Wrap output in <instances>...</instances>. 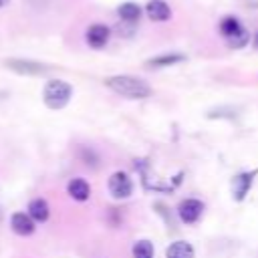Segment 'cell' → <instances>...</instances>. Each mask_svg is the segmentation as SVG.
Here are the masks:
<instances>
[{"label": "cell", "instance_id": "obj_1", "mask_svg": "<svg viewBox=\"0 0 258 258\" xmlns=\"http://www.w3.org/2000/svg\"><path fill=\"white\" fill-rule=\"evenodd\" d=\"M105 85L127 99H147L151 95V87L149 83H145L139 77H131V75H113L105 79Z\"/></svg>", "mask_w": 258, "mask_h": 258}, {"label": "cell", "instance_id": "obj_2", "mask_svg": "<svg viewBox=\"0 0 258 258\" xmlns=\"http://www.w3.org/2000/svg\"><path fill=\"white\" fill-rule=\"evenodd\" d=\"M73 97V87L62 79H50L42 89V101L48 109H62Z\"/></svg>", "mask_w": 258, "mask_h": 258}, {"label": "cell", "instance_id": "obj_3", "mask_svg": "<svg viewBox=\"0 0 258 258\" xmlns=\"http://www.w3.org/2000/svg\"><path fill=\"white\" fill-rule=\"evenodd\" d=\"M109 194L115 200H127L133 194V181L125 171H115L109 177Z\"/></svg>", "mask_w": 258, "mask_h": 258}, {"label": "cell", "instance_id": "obj_4", "mask_svg": "<svg viewBox=\"0 0 258 258\" xmlns=\"http://www.w3.org/2000/svg\"><path fill=\"white\" fill-rule=\"evenodd\" d=\"M256 175H258V169L242 171V173H238V175L232 177L230 187H232V198H234V202H242V200L248 196V191H250V187H252Z\"/></svg>", "mask_w": 258, "mask_h": 258}, {"label": "cell", "instance_id": "obj_5", "mask_svg": "<svg viewBox=\"0 0 258 258\" xmlns=\"http://www.w3.org/2000/svg\"><path fill=\"white\" fill-rule=\"evenodd\" d=\"M204 214V202L196 198H185L177 206V216L183 224H196Z\"/></svg>", "mask_w": 258, "mask_h": 258}, {"label": "cell", "instance_id": "obj_6", "mask_svg": "<svg viewBox=\"0 0 258 258\" xmlns=\"http://www.w3.org/2000/svg\"><path fill=\"white\" fill-rule=\"evenodd\" d=\"M109 36H111L109 26H107V24H101V22L91 24V26L87 28V32H85V40H87V44H89L91 48H97V50L103 48V46H107Z\"/></svg>", "mask_w": 258, "mask_h": 258}, {"label": "cell", "instance_id": "obj_7", "mask_svg": "<svg viewBox=\"0 0 258 258\" xmlns=\"http://www.w3.org/2000/svg\"><path fill=\"white\" fill-rule=\"evenodd\" d=\"M6 67L18 75H30V77H36V75H44L46 73V67L36 62V60H26V58H10L6 60Z\"/></svg>", "mask_w": 258, "mask_h": 258}, {"label": "cell", "instance_id": "obj_8", "mask_svg": "<svg viewBox=\"0 0 258 258\" xmlns=\"http://www.w3.org/2000/svg\"><path fill=\"white\" fill-rule=\"evenodd\" d=\"M10 228L18 236H30L36 226H34V220L28 216V212L26 214L24 212H14L10 216Z\"/></svg>", "mask_w": 258, "mask_h": 258}, {"label": "cell", "instance_id": "obj_9", "mask_svg": "<svg viewBox=\"0 0 258 258\" xmlns=\"http://www.w3.org/2000/svg\"><path fill=\"white\" fill-rule=\"evenodd\" d=\"M145 14L153 22H165L171 18V8L165 0H149L145 4Z\"/></svg>", "mask_w": 258, "mask_h": 258}, {"label": "cell", "instance_id": "obj_10", "mask_svg": "<svg viewBox=\"0 0 258 258\" xmlns=\"http://www.w3.org/2000/svg\"><path fill=\"white\" fill-rule=\"evenodd\" d=\"M67 191H69V196H71L73 200H77V202H87V200L91 198V185H89V181H85L83 177L71 179V181L67 183Z\"/></svg>", "mask_w": 258, "mask_h": 258}, {"label": "cell", "instance_id": "obj_11", "mask_svg": "<svg viewBox=\"0 0 258 258\" xmlns=\"http://www.w3.org/2000/svg\"><path fill=\"white\" fill-rule=\"evenodd\" d=\"M117 14H119V18H121L123 22L135 24V22H139V18H141V14H143V8H141L137 2H123V4H119Z\"/></svg>", "mask_w": 258, "mask_h": 258}, {"label": "cell", "instance_id": "obj_12", "mask_svg": "<svg viewBox=\"0 0 258 258\" xmlns=\"http://www.w3.org/2000/svg\"><path fill=\"white\" fill-rule=\"evenodd\" d=\"M28 216L34 220V222H46L48 220V216H50V208H48V204H46V200L44 198H34V200H30V204H28Z\"/></svg>", "mask_w": 258, "mask_h": 258}, {"label": "cell", "instance_id": "obj_13", "mask_svg": "<svg viewBox=\"0 0 258 258\" xmlns=\"http://www.w3.org/2000/svg\"><path fill=\"white\" fill-rule=\"evenodd\" d=\"M196 252H194V246L185 240H177V242H171L167 248H165V258H194Z\"/></svg>", "mask_w": 258, "mask_h": 258}, {"label": "cell", "instance_id": "obj_14", "mask_svg": "<svg viewBox=\"0 0 258 258\" xmlns=\"http://www.w3.org/2000/svg\"><path fill=\"white\" fill-rule=\"evenodd\" d=\"M185 60V54L181 52H165V54H157L153 58L147 60V67H153V69H161V67H171V64H177Z\"/></svg>", "mask_w": 258, "mask_h": 258}, {"label": "cell", "instance_id": "obj_15", "mask_svg": "<svg viewBox=\"0 0 258 258\" xmlns=\"http://www.w3.org/2000/svg\"><path fill=\"white\" fill-rule=\"evenodd\" d=\"M220 34L224 36V40L226 38H230V36H234L236 32H240L242 28H244V24L236 18V16H226V18H222L220 20Z\"/></svg>", "mask_w": 258, "mask_h": 258}, {"label": "cell", "instance_id": "obj_16", "mask_svg": "<svg viewBox=\"0 0 258 258\" xmlns=\"http://www.w3.org/2000/svg\"><path fill=\"white\" fill-rule=\"evenodd\" d=\"M153 254H155V248L149 240H137L131 248L133 258H153Z\"/></svg>", "mask_w": 258, "mask_h": 258}, {"label": "cell", "instance_id": "obj_17", "mask_svg": "<svg viewBox=\"0 0 258 258\" xmlns=\"http://www.w3.org/2000/svg\"><path fill=\"white\" fill-rule=\"evenodd\" d=\"M250 40H252L250 32H248L246 28H242V30H240V32H236L234 36L226 38V44H228L230 48H242V46H246Z\"/></svg>", "mask_w": 258, "mask_h": 258}, {"label": "cell", "instance_id": "obj_18", "mask_svg": "<svg viewBox=\"0 0 258 258\" xmlns=\"http://www.w3.org/2000/svg\"><path fill=\"white\" fill-rule=\"evenodd\" d=\"M254 46H256V48H258V32H256V34H254Z\"/></svg>", "mask_w": 258, "mask_h": 258}, {"label": "cell", "instance_id": "obj_19", "mask_svg": "<svg viewBox=\"0 0 258 258\" xmlns=\"http://www.w3.org/2000/svg\"><path fill=\"white\" fill-rule=\"evenodd\" d=\"M8 2H10V0H0V8H4V6L8 4Z\"/></svg>", "mask_w": 258, "mask_h": 258}, {"label": "cell", "instance_id": "obj_20", "mask_svg": "<svg viewBox=\"0 0 258 258\" xmlns=\"http://www.w3.org/2000/svg\"><path fill=\"white\" fill-rule=\"evenodd\" d=\"M0 220H2V210H0Z\"/></svg>", "mask_w": 258, "mask_h": 258}]
</instances>
